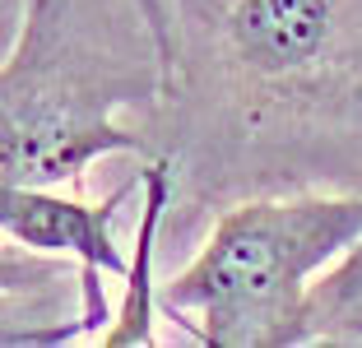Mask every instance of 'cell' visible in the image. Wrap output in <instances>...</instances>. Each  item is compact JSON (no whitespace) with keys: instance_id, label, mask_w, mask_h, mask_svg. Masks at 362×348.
<instances>
[{"instance_id":"obj_1","label":"cell","mask_w":362,"mask_h":348,"mask_svg":"<svg viewBox=\"0 0 362 348\" xmlns=\"http://www.w3.org/2000/svg\"><path fill=\"white\" fill-rule=\"evenodd\" d=\"M362 242V200H265L233 209L168 288L172 311H200L204 344H302V311L325 269Z\"/></svg>"},{"instance_id":"obj_2","label":"cell","mask_w":362,"mask_h":348,"mask_svg":"<svg viewBox=\"0 0 362 348\" xmlns=\"http://www.w3.org/2000/svg\"><path fill=\"white\" fill-rule=\"evenodd\" d=\"M112 149H135V135L107 121V103L65 88L56 74L19 79V70H5V186H61Z\"/></svg>"},{"instance_id":"obj_3","label":"cell","mask_w":362,"mask_h":348,"mask_svg":"<svg viewBox=\"0 0 362 348\" xmlns=\"http://www.w3.org/2000/svg\"><path fill=\"white\" fill-rule=\"evenodd\" d=\"M117 204V200H112ZM112 204H84L70 195H56L52 186H5L0 195V223L19 246L52 255H75L88 269L130 274V265L112 246Z\"/></svg>"},{"instance_id":"obj_4","label":"cell","mask_w":362,"mask_h":348,"mask_svg":"<svg viewBox=\"0 0 362 348\" xmlns=\"http://www.w3.org/2000/svg\"><path fill=\"white\" fill-rule=\"evenodd\" d=\"M233 47L265 79L298 74L325 56L334 37V0H237Z\"/></svg>"},{"instance_id":"obj_5","label":"cell","mask_w":362,"mask_h":348,"mask_svg":"<svg viewBox=\"0 0 362 348\" xmlns=\"http://www.w3.org/2000/svg\"><path fill=\"white\" fill-rule=\"evenodd\" d=\"M163 200H168V168L144 172V223H139V255L126 274V302L117 311V325L103 335L107 348L153 344V228H158Z\"/></svg>"},{"instance_id":"obj_6","label":"cell","mask_w":362,"mask_h":348,"mask_svg":"<svg viewBox=\"0 0 362 348\" xmlns=\"http://www.w3.org/2000/svg\"><path fill=\"white\" fill-rule=\"evenodd\" d=\"M311 339H362V242L311 288L302 311V344Z\"/></svg>"},{"instance_id":"obj_7","label":"cell","mask_w":362,"mask_h":348,"mask_svg":"<svg viewBox=\"0 0 362 348\" xmlns=\"http://www.w3.org/2000/svg\"><path fill=\"white\" fill-rule=\"evenodd\" d=\"M139 5H144V14H149V28L158 33V47H163V56H168V37H163V19H158V5H153V0H139Z\"/></svg>"}]
</instances>
